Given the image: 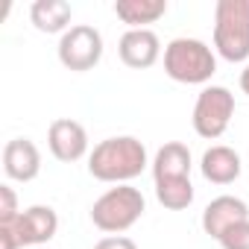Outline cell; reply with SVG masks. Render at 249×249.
Listing matches in <instances>:
<instances>
[{"label":"cell","mask_w":249,"mask_h":249,"mask_svg":"<svg viewBox=\"0 0 249 249\" xmlns=\"http://www.w3.org/2000/svg\"><path fill=\"white\" fill-rule=\"evenodd\" d=\"M150 164L147 147L135 135H114L100 141L88 156V173L97 182L108 185H129L135 176H141Z\"/></svg>","instance_id":"6da1fadb"},{"label":"cell","mask_w":249,"mask_h":249,"mask_svg":"<svg viewBox=\"0 0 249 249\" xmlns=\"http://www.w3.org/2000/svg\"><path fill=\"white\" fill-rule=\"evenodd\" d=\"M164 73L182 85H208L217 73V53L202 38L179 36L164 47Z\"/></svg>","instance_id":"7a4b0ae2"},{"label":"cell","mask_w":249,"mask_h":249,"mask_svg":"<svg viewBox=\"0 0 249 249\" xmlns=\"http://www.w3.org/2000/svg\"><path fill=\"white\" fill-rule=\"evenodd\" d=\"M214 53L231 65L249 59V0H217Z\"/></svg>","instance_id":"3957f363"},{"label":"cell","mask_w":249,"mask_h":249,"mask_svg":"<svg viewBox=\"0 0 249 249\" xmlns=\"http://www.w3.org/2000/svg\"><path fill=\"white\" fill-rule=\"evenodd\" d=\"M147 211V199L132 185H117L108 188L103 196L91 205V223L106 234H123L129 231Z\"/></svg>","instance_id":"277c9868"},{"label":"cell","mask_w":249,"mask_h":249,"mask_svg":"<svg viewBox=\"0 0 249 249\" xmlns=\"http://www.w3.org/2000/svg\"><path fill=\"white\" fill-rule=\"evenodd\" d=\"M59 231V214L50 205H30L12 223H0V249L44 246Z\"/></svg>","instance_id":"5b68a950"},{"label":"cell","mask_w":249,"mask_h":249,"mask_svg":"<svg viewBox=\"0 0 249 249\" xmlns=\"http://www.w3.org/2000/svg\"><path fill=\"white\" fill-rule=\"evenodd\" d=\"M234 117V94L226 85H205L194 103V132L205 141H217L226 135Z\"/></svg>","instance_id":"8992f818"},{"label":"cell","mask_w":249,"mask_h":249,"mask_svg":"<svg viewBox=\"0 0 249 249\" xmlns=\"http://www.w3.org/2000/svg\"><path fill=\"white\" fill-rule=\"evenodd\" d=\"M103 36L97 27L91 24H73L62 38H59V62L73 71V73H85V71H94L103 59Z\"/></svg>","instance_id":"52a82bcc"},{"label":"cell","mask_w":249,"mask_h":249,"mask_svg":"<svg viewBox=\"0 0 249 249\" xmlns=\"http://www.w3.org/2000/svg\"><path fill=\"white\" fill-rule=\"evenodd\" d=\"M47 147L53 153L56 161L62 164H73L85 156H91L88 147V132L79 120L73 117H56L50 126H47Z\"/></svg>","instance_id":"ba28073f"},{"label":"cell","mask_w":249,"mask_h":249,"mask_svg":"<svg viewBox=\"0 0 249 249\" xmlns=\"http://www.w3.org/2000/svg\"><path fill=\"white\" fill-rule=\"evenodd\" d=\"M117 56L132 71H147L161 59V38L153 30H126L117 41Z\"/></svg>","instance_id":"9c48e42d"},{"label":"cell","mask_w":249,"mask_h":249,"mask_svg":"<svg viewBox=\"0 0 249 249\" xmlns=\"http://www.w3.org/2000/svg\"><path fill=\"white\" fill-rule=\"evenodd\" d=\"M3 173L12 182H33L41 173V150L33 138H12L3 147Z\"/></svg>","instance_id":"30bf717a"},{"label":"cell","mask_w":249,"mask_h":249,"mask_svg":"<svg viewBox=\"0 0 249 249\" xmlns=\"http://www.w3.org/2000/svg\"><path fill=\"white\" fill-rule=\"evenodd\" d=\"M240 220H249V205L240 199V196H231V194H223V196H214L205 208H202V231L214 240H220V234L240 223Z\"/></svg>","instance_id":"8fae6325"},{"label":"cell","mask_w":249,"mask_h":249,"mask_svg":"<svg viewBox=\"0 0 249 249\" xmlns=\"http://www.w3.org/2000/svg\"><path fill=\"white\" fill-rule=\"evenodd\" d=\"M199 170L205 176V182L211 185H231L240 179L243 173V161H240V153L226 147V144H214L202 153L199 159Z\"/></svg>","instance_id":"7c38bea8"},{"label":"cell","mask_w":249,"mask_h":249,"mask_svg":"<svg viewBox=\"0 0 249 249\" xmlns=\"http://www.w3.org/2000/svg\"><path fill=\"white\" fill-rule=\"evenodd\" d=\"M191 150L182 141H167L164 147H159L156 159H153V182H164V179H191Z\"/></svg>","instance_id":"4fadbf2b"},{"label":"cell","mask_w":249,"mask_h":249,"mask_svg":"<svg viewBox=\"0 0 249 249\" xmlns=\"http://www.w3.org/2000/svg\"><path fill=\"white\" fill-rule=\"evenodd\" d=\"M73 9L68 0H36L30 6V21L38 33H47V36H65L73 24Z\"/></svg>","instance_id":"5bb4252c"},{"label":"cell","mask_w":249,"mask_h":249,"mask_svg":"<svg viewBox=\"0 0 249 249\" xmlns=\"http://www.w3.org/2000/svg\"><path fill=\"white\" fill-rule=\"evenodd\" d=\"M114 15L129 30H150L147 24H156L167 15V0H117Z\"/></svg>","instance_id":"9a60e30c"},{"label":"cell","mask_w":249,"mask_h":249,"mask_svg":"<svg viewBox=\"0 0 249 249\" xmlns=\"http://www.w3.org/2000/svg\"><path fill=\"white\" fill-rule=\"evenodd\" d=\"M156 199L167 211H185L194 202V185H191V179H164V182H156Z\"/></svg>","instance_id":"2e32d148"},{"label":"cell","mask_w":249,"mask_h":249,"mask_svg":"<svg viewBox=\"0 0 249 249\" xmlns=\"http://www.w3.org/2000/svg\"><path fill=\"white\" fill-rule=\"evenodd\" d=\"M223 249H249V220H240L234 226H229L220 240H217Z\"/></svg>","instance_id":"e0dca14e"},{"label":"cell","mask_w":249,"mask_h":249,"mask_svg":"<svg viewBox=\"0 0 249 249\" xmlns=\"http://www.w3.org/2000/svg\"><path fill=\"white\" fill-rule=\"evenodd\" d=\"M18 214V194L12 191V185H0V223H12Z\"/></svg>","instance_id":"ac0fdd59"},{"label":"cell","mask_w":249,"mask_h":249,"mask_svg":"<svg viewBox=\"0 0 249 249\" xmlns=\"http://www.w3.org/2000/svg\"><path fill=\"white\" fill-rule=\"evenodd\" d=\"M94 249H138V243L126 234H106L94 243Z\"/></svg>","instance_id":"d6986e66"},{"label":"cell","mask_w":249,"mask_h":249,"mask_svg":"<svg viewBox=\"0 0 249 249\" xmlns=\"http://www.w3.org/2000/svg\"><path fill=\"white\" fill-rule=\"evenodd\" d=\"M240 91H243V94L249 97V65H246V68L240 71Z\"/></svg>","instance_id":"ffe728a7"},{"label":"cell","mask_w":249,"mask_h":249,"mask_svg":"<svg viewBox=\"0 0 249 249\" xmlns=\"http://www.w3.org/2000/svg\"><path fill=\"white\" fill-rule=\"evenodd\" d=\"M38 249H44V246H38Z\"/></svg>","instance_id":"44dd1931"}]
</instances>
